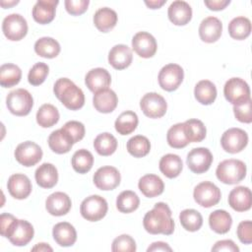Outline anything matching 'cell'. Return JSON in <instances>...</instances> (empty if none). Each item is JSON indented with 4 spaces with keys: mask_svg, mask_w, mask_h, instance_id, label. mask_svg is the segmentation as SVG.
Returning a JSON list of instances; mask_svg holds the SVG:
<instances>
[{
    "mask_svg": "<svg viewBox=\"0 0 252 252\" xmlns=\"http://www.w3.org/2000/svg\"><path fill=\"white\" fill-rule=\"evenodd\" d=\"M195 98L204 105L212 104L217 97V88L209 80H202L197 83L194 89Z\"/></svg>",
    "mask_w": 252,
    "mask_h": 252,
    "instance_id": "cell-33",
    "label": "cell"
},
{
    "mask_svg": "<svg viewBox=\"0 0 252 252\" xmlns=\"http://www.w3.org/2000/svg\"><path fill=\"white\" fill-rule=\"evenodd\" d=\"M117 20L116 12L108 7L99 8L94 15V24L95 28L102 32H107L112 30L116 26Z\"/></svg>",
    "mask_w": 252,
    "mask_h": 252,
    "instance_id": "cell-30",
    "label": "cell"
},
{
    "mask_svg": "<svg viewBox=\"0 0 252 252\" xmlns=\"http://www.w3.org/2000/svg\"><path fill=\"white\" fill-rule=\"evenodd\" d=\"M205 5L213 11H220L223 10L229 3V0H205Z\"/></svg>",
    "mask_w": 252,
    "mask_h": 252,
    "instance_id": "cell-53",
    "label": "cell"
},
{
    "mask_svg": "<svg viewBox=\"0 0 252 252\" xmlns=\"http://www.w3.org/2000/svg\"><path fill=\"white\" fill-rule=\"evenodd\" d=\"M34 230L32 223L16 219L4 233V237L15 246H25L33 238Z\"/></svg>",
    "mask_w": 252,
    "mask_h": 252,
    "instance_id": "cell-5",
    "label": "cell"
},
{
    "mask_svg": "<svg viewBox=\"0 0 252 252\" xmlns=\"http://www.w3.org/2000/svg\"><path fill=\"white\" fill-rule=\"evenodd\" d=\"M252 101L251 98L237 105H233V112L235 118L243 123H251L252 122Z\"/></svg>",
    "mask_w": 252,
    "mask_h": 252,
    "instance_id": "cell-48",
    "label": "cell"
},
{
    "mask_svg": "<svg viewBox=\"0 0 252 252\" xmlns=\"http://www.w3.org/2000/svg\"><path fill=\"white\" fill-rule=\"evenodd\" d=\"M60 44L52 37L44 36L37 39L34 43V51L43 58H54L60 52Z\"/></svg>",
    "mask_w": 252,
    "mask_h": 252,
    "instance_id": "cell-34",
    "label": "cell"
},
{
    "mask_svg": "<svg viewBox=\"0 0 252 252\" xmlns=\"http://www.w3.org/2000/svg\"><path fill=\"white\" fill-rule=\"evenodd\" d=\"M247 143L248 135L240 128H230L226 130L220 138L222 149L229 154L241 152L247 146Z\"/></svg>",
    "mask_w": 252,
    "mask_h": 252,
    "instance_id": "cell-13",
    "label": "cell"
},
{
    "mask_svg": "<svg viewBox=\"0 0 252 252\" xmlns=\"http://www.w3.org/2000/svg\"><path fill=\"white\" fill-rule=\"evenodd\" d=\"M229 35L237 40L245 39L251 32V22L246 17H236L228 24Z\"/></svg>",
    "mask_w": 252,
    "mask_h": 252,
    "instance_id": "cell-37",
    "label": "cell"
},
{
    "mask_svg": "<svg viewBox=\"0 0 252 252\" xmlns=\"http://www.w3.org/2000/svg\"><path fill=\"white\" fill-rule=\"evenodd\" d=\"M71 163L76 172L84 174L92 169L94 164V157L88 150L81 149L74 153Z\"/></svg>",
    "mask_w": 252,
    "mask_h": 252,
    "instance_id": "cell-40",
    "label": "cell"
},
{
    "mask_svg": "<svg viewBox=\"0 0 252 252\" xmlns=\"http://www.w3.org/2000/svg\"><path fill=\"white\" fill-rule=\"evenodd\" d=\"M32 251H52L53 249L46 243H37L34 247L32 248Z\"/></svg>",
    "mask_w": 252,
    "mask_h": 252,
    "instance_id": "cell-56",
    "label": "cell"
},
{
    "mask_svg": "<svg viewBox=\"0 0 252 252\" xmlns=\"http://www.w3.org/2000/svg\"><path fill=\"white\" fill-rule=\"evenodd\" d=\"M140 107L146 116L160 118L166 112L167 103L163 96L158 93H148L141 98Z\"/></svg>",
    "mask_w": 252,
    "mask_h": 252,
    "instance_id": "cell-12",
    "label": "cell"
},
{
    "mask_svg": "<svg viewBox=\"0 0 252 252\" xmlns=\"http://www.w3.org/2000/svg\"><path fill=\"white\" fill-rule=\"evenodd\" d=\"M94 148L100 156L106 157L112 155L117 149V140L110 133H101L94 141Z\"/></svg>",
    "mask_w": 252,
    "mask_h": 252,
    "instance_id": "cell-39",
    "label": "cell"
},
{
    "mask_svg": "<svg viewBox=\"0 0 252 252\" xmlns=\"http://www.w3.org/2000/svg\"><path fill=\"white\" fill-rule=\"evenodd\" d=\"M53 92L62 104L70 110H78L85 104L83 91L68 78L58 79L54 84Z\"/></svg>",
    "mask_w": 252,
    "mask_h": 252,
    "instance_id": "cell-2",
    "label": "cell"
},
{
    "mask_svg": "<svg viewBox=\"0 0 252 252\" xmlns=\"http://www.w3.org/2000/svg\"><path fill=\"white\" fill-rule=\"evenodd\" d=\"M183 78L184 71L182 67L174 63L163 66L160 69L158 77L159 87L166 92L175 91L182 83Z\"/></svg>",
    "mask_w": 252,
    "mask_h": 252,
    "instance_id": "cell-8",
    "label": "cell"
},
{
    "mask_svg": "<svg viewBox=\"0 0 252 252\" xmlns=\"http://www.w3.org/2000/svg\"><path fill=\"white\" fill-rule=\"evenodd\" d=\"M169 21L175 26H185L192 18L191 6L182 0L173 1L167 10Z\"/></svg>",
    "mask_w": 252,
    "mask_h": 252,
    "instance_id": "cell-19",
    "label": "cell"
},
{
    "mask_svg": "<svg viewBox=\"0 0 252 252\" xmlns=\"http://www.w3.org/2000/svg\"><path fill=\"white\" fill-rule=\"evenodd\" d=\"M111 250L113 252H135L136 242L132 236L121 234L113 240Z\"/></svg>",
    "mask_w": 252,
    "mask_h": 252,
    "instance_id": "cell-47",
    "label": "cell"
},
{
    "mask_svg": "<svg viewBox=\"0 0 252 252\" xmlns=\"http://www.w3.org/2000/svg\"><path fill=\"white\" fill-rule=\"evenodd\" d=\"M183 168L181 158L174 154H167L159 160V170L167 178L177 177Z\"/></svg>",
    "mask_w": 252,
    "mask_h": 252,
    "instance_id": "cell-31",
    "label": "cell"
},
{
    "mask_svg": "<svg viewBox=\"0 0 252 252\" xmlns=\"http://www.w3.org/2000/svg\"><path fill=\"white\" fill-rule=\"evenodd\" d=\"M62 129H64L71 136L74 144L81 141L84 138L85 132H86L84 124L82 122L75 121V120L66 122L62 127Z\"/></svg>",
    "mask_w": 252,
    "mask_h": 252,
    "instance_id": "cell-49",
    "label": "cell"
},
{
    "mask_svg": "<svg viewBox=\"0 0 252 252\" xmlns=\"http://www.w3.org/2000/svg\"><path fill=\"white\" fill-rule=\"evenodd\" d=\"M108 210L107 202L99 195H92L83 200L80 207L81 215L90 221H97L105 217Z\"/></svg>",
    "mask_w": 252,
    "mask_h": 252,
    "instance_id": "cell-6",
    "label": "cell"
},
{
    "mask_svg": "<svg viewBox=\"0 0 252 252\" xmlns=\"http://www.w3.org/2000/svg\"><path fill=\"white\" fill-rule=\"evenodd\" d=\"M246 165L239 159H225L219 163L216 169L218 179L224 184H236L246 176Z\"/></svg>",
    "mask_w": 252,
    "mask_h": 252,
    "instance_id": "cell-3",
    "label": "cell"
},
{
    "mask_svg": "<svg viewBox=\"0 0 252 252\" xmlns=\"http://www.w3.org/2000/svg\"><path fill=\"white\" fill-rule=\"evenodd\" d=\"M238 239L243 244L252 243V222L251 220H243L237 226Z\"/></svg>",
    "mask_w": 252,
    "mask_h": 252,
    "instance_id": "cell-51",
    "label": "cell"
},
{
    "mask_svg": "<svg viewBox=\"0 0 252 252\" xmlns=\"http://www.w3.org/2000/svg\"><path fill=\"white\" fill-rule=\"evenodd\" d=\"M193 197L198 205L204 208H211L220 202L221 194L219 187L214 183L204 181L194 188Z\"/></svg>",
    "mask_w": 252,
    "mask_h": 252,
    "instance_id": "cell-9",
    "label": "cell"
},
{
    "mask_svg": "<svg viewBox=\"0 0 252 252\" xmlns=\"http://www.w3.org/2000/svg\"><path fill=\"white\" fill-rule=\"evenodd\" d=\"M49 72V67L47 64L43 62L35 63L29 71L28 74V81L32 86H39L41 85Z\"/></svg>",
    "mask_w": 252,
    "mask_h": 252,
    "instance_id": "cell-46",
    "label": "cell"
},
{
    "mask_svg": "<svg viewBox=\"0 0 252 252\" xmlns=\"http://www.w3.org/2000/svg\"><path fill=\"white\" fill-rule=\"evenodd\" d=\"M186 162L192 172L204 173L213 162V155L207 148H195L188 153Z\"/></svg>",
    "mask_w": 252,
    "mask_h": 252,
    "instance_id": "cell-14",
    "label": "cell"
},
{
    "mask_svg": "<svg viewBox=\"0 0 252 252\" xmlns=\"http://www.w3.org/2000/svg\"><path fill=\"white\" fill-rule=\"evenodd\" d=\"M222 32V24L216 17H207L205 18L199 27V35L200 38L208 43H213L217 41Z\"/></svg>",
    "mask_w": 252,
    "mask_h": 252,
    "instance_id": "cell-20",
    "label": "cell"
},
{
    "mask_svg": "<svg viewBox=\"0 0 252 252\" xmlns=\"http://www.w3.org/2000/svg\"><path fill=\"white\" fill-rule=\"evenodd\" d=\"M118 98L116 94L110 89H103L94 93L93 103L94 108L101 113H110L117 106Z\"/></svg>",
    "mask_w": 252,
    "mask_h": 252,
    "instance_id": "cell-25",
    "label": "cell"
},
{
    "mask_svg": "<svg viewBox=\"0 0 252 252\" xmlns=\"http://www.w3.org/2000/svg\"><path fill=\"white\" fill-rule=\"evenodd\" d=\"M166 0H151V1H145V4L151 8V9H158L163 4H165Z\"/></svg>",
    "mask_w": 252,
    "mask_h": 252,
    "instance_id": "cell-55",
    "label": "cell"
},
{
    "mask_svg": "<svg viewBox=\"0 0 252 252\" xmlns=\"http://www.w3.org/2000/svg\"><path fill=\"white\" fill-rule=\"evenodd\" d=\"M151 143L149 139L142 135H136L127 142V151L134 158H143L150 153Z\"/></svg>",
    "mask_w": 252,
    "mask_h": 252,
    "instance_id": "cell-43",
    "label": "cell"
},
{
    "mask_svg": "<svg viewBox=\"0 0 252 252\" xmlns=\"http://www.w3.org/2000/svg\"><path fill=\"white\" fill-rule=\"evenodd\" d=\"M6 105L11 113L17 116L28 115L33 105V98L29 91L16 89L10 92L6 97Z\"/></svg>",
    "mask_w": 252,
    "mask_h": 252,
    "instance_id": "cell-4",
    "label": "cell"
},
{
    "mask_svg": "<svg viewBox=\"0 0 252 252\" xmlns=\"http://www.w3.org/2000/svg\"><path fill=\"white\" fill-rule=\"evenodd\" d=\"M58 3L57 0H38L32 8L33 20L40 25H46L52 22L55 18Z\"/></svg>",
    "mask_w": 252,
    "mask_h": 252,
    "instance_id": "cell-21",
    "label": "cell"
},
{
    "mask_svg": "<svg viewBox=\"0 0 252 252\" xmlns=\"http://www.w3.org/2000/svg\"><path fill=\"white\" fill-rule=\"evenodd\" d=\"M138 115L131 110L122 112L115 120V130L120 135H128L134 132L138 126Z\"/></svg>",
    "mask_w": 252,
    "mask_h": 252,
    "instance_id": "cell-36",
    "label": "cell"
},
{
    "mask_svg": "<svg viewBox=\"0 0 252 252\" xmlns=\"http://www.w3.org/2000/svg\"><path fill=\"white\" fill-rule=\"evenodd\" d=\"M2 31L9 40L18 41L26 36L28 24L26 19L20 14H10L3 20Z\"/></svg>",
    "mask_w": 252,
    "mask_h": 252,
    "instance_id": "cell-10",
    "label": "cell"
},
{
    "mask_svg": "<svg viewBox=\"0 0 252 252\" xmlns=\"http://www.w3.org/2000/svg\"><path fill=\"white\" fill-rule=\"evenodd\" d=\"M85 83L91 92L96 93L110 86L111 76L106 69L94 68L87 73Z\"/></svg>",
    "mask_w": 252,
    "mask_h": 252,
    "instance_id": "cell-23",
    "label": "cell"
},
{
    "mask_svg": "<svg viewBox=\"0 0 252 252\" xmlns=\"http://www.w3.org/2000/svg\"><path fill=\"white\" fill-rule=\"evenodd\" d=\"M140 191L148 198H154L163 192L164 184L161 178L156 174H146L138 182Z\"/></svg>",
    "mask_w": 252,
    "mask_h": 252,
    "instance_id": "cell-28",
    "label": "cell"
},
{
    "mask_svg": "<svg viewBox=\"0 0 252 252\" xmlns=\"http://www.w3.org/2000/svg\"><path fill=\"white\" fill-rule=\"evenodd\" d=\"M73 145L74 142L71 136L62 128L53 131L48 137V146L50 150L59 155L68 153Z\"/></svg>",
    "mask_w": 252,
    "mask_h": 252,
    "instance_id": "cell-27",
    "label": "cell"
},
{
    "mask_svg": "<svg viewBox=\"0 0 252 252\" xmlns=\"http://www.w3.org/2000/svg\"><path fill=\"white\" fill-rule=\"evenodd\" d=\"M210 227L219 234H224L229 231L232 219L231 216L224 210H216L209 216Z\"/></svg>",
    "mask_w": 252,
    "mask_h": 252,
    "instance_id": "cell-32",
    "label": "cell"
},
{
    "mask_svg": "<svg viewBox=\"0 0 252 252\" xmlns=\"http://www.w3.org/2000/svg\"><path fill=\"white\" fill-rule=\"evenodd\" d=\"M179 220L184 229L188 231H197L203 224L202 215L194 209L183 210L179 215Z\"/></svg>",
    "mask_w": 252,
    "mask_h": 252,
    "instance_id": "cell-44",
    "label": "cell"
},
{
    "mask_svg": "<svg viewBox=\"0 0 252 252\" xmlns=\"http://www.w3.org/2000/svg\"><path fill=\"white\" fill-rule=\"evenodd\" d=\"M36 183L42 188H52L58 181V171L52 163L44 162L39 165L34 173Z\"/></svg>",
    "mask_w": 252,
    "mask_h": 252,
    "instance_id": "cell-29",
    "label": "cell"
},
{
    "mask_svg": "<svg viewBox=\"0 0 252 252\" xmlns=\"http://www.w3.org/2000/svg\"><path fill=\"white\" fill-rule=\"evenodd\" d=\"M52 235L55 242L62 247L72 246L77 240V232L75 227L67 221L56 223L53 226Z\"/></svg>",
    "mask_w": 252,
    "mask_h": 252,
    "instance_id": "cell-26",
    "label": "cell"
},
{
    "mask_svg": "<svg viewBox=\"0 0 252 252\" xmlns=\"http://www.w3.org/2000/svg\"><path fill=\"white\" fill-rule=\"evenodd\" d=\"M223 94L228 102L233 105L240 104L250 99V89L248 84L240 78H231L224 84Z\"/></svg>",
    "mask_w": 252,
    "mask_h": 252,
    "instance_id": "cell-7",
    "label": "cell"
},
{
    "mask_svg": "<svg viewBox=\"0 0 252 252\" xmlns=\"http://www.w3.org/2000/svg\"><path fill=\"white\" fill-rule=\"evenodd\" d=\"M147 251L148 252H156V251H168V252H171L172 248L167 243H165V242L158 241V242L152 243L148 247Z\"/></svg>",
    "mask_w": 252,
    "mask_h": 252,
    "instance_id": "cell-54",
    "label": "cell"
},
{
    "mask_svg": "<svg viewBox=\"0 0 252 252\" xmlns=\"http://www.w3.org/2000/svg\"><path fill=\"white\" fill-rule=\"evenodd\" d=\"M41 148L32 141H26L19 144L15 150L16 160L27 167L33 166L41 159Z\"/></svg>",
    "mask_w": 252,
    "mask_h": 252,
    "instance_id": "cell-11",
    "label": "cell"
},
{
    "mask_svg": "<svg viewBox=\"0 0 252 252\" xmlns=\"http://www.w3.org/2000/svg\"><path fill=\"white\" fill-rule=\"evenodd\" d=\"M7 188L12 197L18 200H23L31 194L32 183L27 175L16 173L9 177Z\"/></svg>",
    "mask_w": 252,
    "mask_h": 252,
    "instance_id": "cell-17",
    "label": "cell"
},
{
    "mask_svg": "<svg viewBox=\"0 0 252 252\" xmlns=\"http://www.w3.org/2000/svg\"><path fill=\"white\" fill-rule=\"evenodd\" d=\"M59 120L58 109L49 103L42 104L36 112V122L43 128L54 126Z\"/></svg>",
    "mask_w": 252,
    "mask_h": 252,
    "instance_id": "cell-38",
    "label": "cell"
},
{
    "mask_svg": "<svg viewBox=\"0 0 252 252\" xmlns=\"http://www.w3.org/2000/svg\"><path fill=\"white\" fill-rule=\"evenodd\" d=\"M72 206L70 197L63 192H55L49 195L45 201L47 212L55 217L66 215Z\"/></svg>",
    "mask_w": 252,
    "mask_h": 252,
    "instance_id": "cell-18",
    "label": "cell"
},
{
    "mask_svg": "<svg viewBox=\"0 0 252 252\" xmlns=\"http://www.w3.org/2000/svg\"><path fill=\"white\" fill-rule=\"evenodd\" d=\"M120 180L118 169L109 165L99 167L94 174V185L103 191L115 189L120 184Z\"/></svg>",
    "mask_w": 252,
    "mask_h": 252,
    "instance_id": "cell-15",
    "label": "cell"
},
{
    "mask_svg": "<svg viewBox=\"0 0 252 252\" xmlns=\"http://www.w3.org/2000/svg\"><path fill=\"white\" fill-rule=\"evenodd\" d=\"M185 132L189 142L198 143L202 142L206 137V127L204 123L199 119H189L184 122Z\"/></svg>",
    "mask_w": 252,
    "mask_h": 252,
    "instance_id": "cell-45",
    "label": "cell"
},
{
    "mask_svg": "<svg viewBox=\"0 0 252 252\" xmlns=\"http://www.w3.org/2000/svg\"><path fill=\"white\" fill-rule=\"evenodd\" d=\"M212 251H229V252H238V246L230 239L220 240L215 243L212 247Z\"/></svg>",
    "mask_w": 252,
    "mask_h": 252,
    "instance_id": "cell-52",
    "label": "cell"
},
{
    "mask_svg": "<svg viewBox=\"0 0 252 252\" xmlns=\"http://www.w3.org/2000/svg\"><path fill=\"white\" fill-rule=\"evenodd\" d=\"M144 228L151 234L170 235L174 231V220L169 207L162 202L157 203L143 220Z\"/></svg>",
    "mask_w": 252,
    "mask_h": 252,
    "instance_id": "cell-1",
    "label": "cell"
},
{
    "mask_svg": "<svg viewBox=\"0 0 252 252\" xmlns=\"http://www.w3.org/2000/svg\"><path fill=\"white\" fill-rule=\"evenodd\" d=\"M132 50L125 44L114 45L108 53V62L116 70H123L132 63Z\"/></svg>",
    "mask_w": 252,
    "mask_h": 252,
    "instance_id": "cell-24",
    "label": "cell"
},
{
    "mask_svg": "<svg viewBox=\"0 0 252 252\" xmlns=\"http://www.w3.org/2000/svg\"><path fill=\"white\" fill-rule=\"evenodd\" d=\"M168 145L174 149H182L186 147L190 142L185 132L184 123H177L171 126L166 135Z\"/></svg>",
    "mask_w": 252,
    "mask_h": 252,
    "instance_id": "cell-41",
    "label": "cell"
},
{
    "mask_svg": "<svg viewBox=\"0 0 252 252\" xmlns=\"http://www.w3.org/2000/svg\"><path fill=\"white\" fill-rule=\"evenodd\" d=\"M19 3V1H11V2H5V1H1V6L3 7V8H9L10 6H13V5H16V4H18Z\"/></svg>",
    "mask_w": 252,
    "mask_h": 252,
    "instance_id": "cell-57",
    "label": "cell"
},
{
    "mask_svg": "<svg viewBox=\"0 0 252 252\" xmlns=\"http://www.w3.org/2000/svg\"><path fill=\"white\" fill-rule=\"evenodd\" d=\"M133 50L143 58H151L157 52L156 38L147 32H139L132 38Z\"/></svg>",
    "mask_w": 252,
    "mask_h": 252,
    "instance_id": "cell-16",
    "label": "cell"
},
{
    "mask_svg": "<svg viewBox=\"0 0 252 252\" xmlns=\"http://www.w3.org/2000/svg\"><path fill=\"white\" fill-rule=\"evenodd\" d=\"M139 205L140 199L138 195L131 190L122 191L116 199V208L121 213H132L138 209Z\"/></svg>",
    "mask_w": 252,
    "mask_h": 252,
    "instance_id": "cell-42",
    "label": "cell"
},
{
    "mask_svg": "<svg viewBox=\"0 0 252 252\" xmlns=\"http://www.w3.org/2000/svg\"><path fill=\"white\" fill-rule=\"evenodd\" d=\"M89 4V0H65L64 2L66 11L73 16L84 14L88 9Z\"/></svg>",
    "mask_w": 252,
    "mask_h": 252,
    "instance_id": "cell-50",
    "label": "cell"
},
{
    "mask_svg": "<svg viewBox=\"0 0 252 252\" xmlns=\"http://www.w3.org/2000/svg\"><path fill=\"white\" fill-rule=\"evenodd\" d=\"M22 78V71L19 66L6 63L0 67V85L3 88H11L19 84Z\"/></svg>",
    "mask_w": 252,
    "mask_h": 252,
    "instance_id": "cell-35",
    "label": "cell"
},
{
    "mask_svg": "<svg viewBox=\"0 0 252 252\" xmlns=\"http://www.w3.org/2000/svg\"><path fill=\"white\" fill-rule=\"evenodd\" d=\"M228 204L236 212L250 210L252 205L251 190L245 186H237L233 188L228 195Z\"/></svg>",
    "mask_w": 252,
    "mask_h": 252,
    "instance_id": "cell-22",
    "label": "cell"
}]
</instances>
